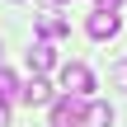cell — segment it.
Segmentation results:
<instances>
[{
	"instance_id": "7a4b0ae2",
	"label": "cell",
	"mask_w": 127,
	"mask_h": 127,
	"mask_svg": "<svg viewBox=\"0 0 127 127\" xmlns=\"http://www.w3.org/2000/svg\"><path fill=\"white\" fill-rule=\"evenodd\" d=\"M52 127H85V99L61 94V99L52 104Z\"/></svg>"
},
{
	"instance_id": "8992f818",
	"label": "cell",
	"mask_w": 127,
	"mask_h": 127,
	"mask_svg": "<svg viewBox=\"0 0 127 127\" xmlns=\"http://www.w3.org/2000/svg\"><path fill=\"white\" fill-rule=\"evenodd\" d=\"M52 61H57V52H52V42H47V38H42V42H33V47H28V66H33V71H38V75H42V71H47V66H52Z\"/></svg>"
},
{
	"instance_id": "52a82bcc",
	"label": "cell",
	"mask_w": 127,
	"mask_h": 127,
	"mask_svg": "<svg viewBox=\"0 0 127 127\" xmlns=\"http://www.w3.org/2000/svg\"><path fill=\"white\" fill-rule=\"evenodd\" d=\"M19 99H24V104H47V99H52V85H47L42 75H33V80L24 85V94H19Z\"/></svg>"
},
{
	"instance_id": "30bf717a",
	"label": "cell",
	"mask_w": 127,
	"mask_h": 127,
	"mask_svg": "<svg viewBox=\"0 0 127 127\" xmlns=\"http://www.w3.org/2000/svg\"><path fill=\"white\" fill-rule=\"evenodd\" d=\"M113 80H118V85H127V61H118V66H113Z\"/></svg>"
},
{
	"instance_id": "ba28073f",
	"label": "cell",
	"mask_w": 127,
	"mask_h": 127,
	"mask_svg": "<svg viewBox=\"0 0 127 127\" xmlns=\"http://www.w3.org/2000/svg\"><path fill=\"white\" fill-rule=\"evenodd\" d=\"M19 94H24V85H19V80H14L5 66H0V104H14Z\"/></svg>"
},
{
	"instance_id": "8fae6325",
	"label": "cell",
	"mask_w": 127,
	"mask_h": 127,
	"mask_svg": "<svg viewBox=\"0 0 127 127\" xmlns=\"http://www.w3.org/2000/svg\"><path fill=\"white\" fill-rule=\"evenodd\" d=\"M0 127H9V108H5V104H0Z\"/></svg>"
},
{
	"instance_id": "3957f363",
	"label": "cell",
	"mask_w": 127,
	"mask_h": 127,
	"mask_svg": "<svg viewBox=\"0 0 127 127\" xmlns=\"http://www.w3.org/2000/svg\"><path fill=\"white\" fill-rule=\"evenodd\" d=\"M118 28H123V19H118V14H104V9H94V14H90V24H85V33H90L94 42L118 38Z\"/></svg>"
},
{
	"instance_id": "9c48e42d",
	"label": "cell",
	"mask_w": 127,
	"mask_h": 127,
	"mask_svg": "<svg viewBox=\"0 0 127 127\" xmlns=\"http://www.w3.org/2000/svg\"><path fill=\"white\" fill-rule=\"evenodd\" d=\"M94 9H104V14H118V9H123V0H94Z\"/></svg>"
},
{
	"instance_id": "6da1fadb",
	"label": "cell",
	"mask_w": 127,
	"mask_h": 127,
	"mask_svg": "<svg viewBox=\"0 0 127 127\" xmlns=\"http://www.w3.org/2000/svg\"><path fill=\"white\" fill-rule=\"evenodd\" d=\"M61 90H66V94H75V99H90V94H94V71H90V66H80V61L61 66Z\"/></svg>"
},
{
	"instance_id": "5b68a950",
	"label": "cell",
	"mask_w": 127,
	"mask_h": 127,
	"mask_svg": "<svg viewBox=\"0 0 127 127\" xmlns=\"http://www.w3.org/2000/svg\"><path fill=\"white\" fill-rule=\"evenodd\" d=\"M38 33H42V38L52 42V38H61V33H71V24H66L61 14H52V9H47V14H38Z\"/></svg>"
},
{
	"instance_id": "7c38bea8",
	"label": "cell",
	"mask_w": 127,
	"mask_h": 127,
	"mask_svg": "<svg viewBox=\"0 0 127 127\" xmlns=\"http://www.w3.org/2000/svg\"><path fill=\"white\" fill-rule=\"evenodd\" d=\"M57 5H66V0H57Z\"/></svg>"
},
{
	"instance_id": "277c9868",
	"label": "cell",
	"mask_w": 127,
	"mask_h": 127,
	"mask_svg": "<svg viewBox=\"0 0 127 127\" xmlns=\"http://www.w3.org/2000/svg\"><path fill=\"white\" fill-rule=\"evenodd\" d=\"M113 123V108L104 99H85V127H108Z\"/></svg>"
}]
</instances>
